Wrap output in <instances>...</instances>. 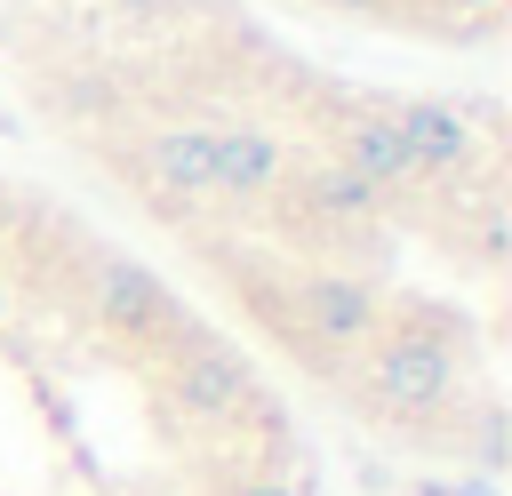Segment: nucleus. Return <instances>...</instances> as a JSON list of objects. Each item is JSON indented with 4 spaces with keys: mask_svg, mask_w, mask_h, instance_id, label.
Instances as JSON below:
<instances>
[{
    "mask_svg": "<svg viewBox=\"0 0 512 496\" xmlns=\"http://www.w3.org/2000/svg\"><path fill=\"white\" fill-rule=\"evenodd\" d=\"M384 112H392L408 160L424 168V184L448 192V200H456V192L472 184V168L496 152L488 136H472V120H488V112H464V104H440V96H392Z\"/></svg>",
    "mask_w": 512,
    "mask_h": 496,
    "instance_id": "5",
    "label": "nucleus"
},
{
    "mask_svg": "<svg viewBox=\"0 0 512 496\" xmlns=\"http://www.w3.org/2000/svg\"><path fill=\"white\" fill-rule=\"evenodd\" d=\"M232 496H304V488H296L288 472H240V488H232Z\"/></svg>",
    "mask_w": 512,
    "mask_h": 496,
    "instance_id": "10",
    "label": "nucleus"
},
{
    "mask_svg": "<svg viewBox=\"0 0 512 496\" xmlns=\"http://www.w3.org/2000/svg\"><path fill=\"white\" fill-rule=\"evenodd\" d=\"M256 392H264V384H256V368H248V352H240L232 336H216V328H200V320L176 328V344H168V400H176L192 424H232Z\"/></svg>",
    "mask_w": 512,
    "mask_h": 496,
    "instance_id": "4",
    "label": "nucleus"
},
{
    "mask_svg": "<svg viewBox=\"0 0 512 496\" xmlns=\"http://www.w3.org/2000/svg\"><path fill=\"white\" fill-rule=\"evenodd\" d=\"M456 384H464L456 352H432V344H408V336H384V328L336 376V392L368 424H400V432H432L440 416H456Z\"/></svg>",
    "mask_w": 512,
    "mask_h": 496,
    "instance_id": "1",
    "label": "nucleus"
},
{
    "mask_svg": "<svg viewBox=\"0 0 512 496\" xmlns=\"http://www.w3.org/2000/svg\"><path fill=\"white\" fill-rule=\"evenodd\" d=\"M8 216H16V208H8V192H0V232H8Z\"/></svg>",
    "mask_w": 512,
    "mask_h": 496,
    "instance_id": "13",
    "label": "nucleus"
},
{
    "mask_svg": "<svg viewBox=\"0 0 512 496\" xmlns=\"http://www.w3.org/2000/svg\"><path fill=\"white\" fill-rule=\"evenodd\" d=\"M112 8H120V16H144V24H168L184 0H112Z\"/></svg>",
    "mask_w": 512,
    "mask_h": 496,
    "instance_id": "11",
    "label": "nucleus"
},
{
    "mask_svg": "<svg viewBox=\"0 0 512 496\" xmlns=\"http://www.w3.org/2000/svg\"><path fill=\"white\" fill-rule=\"evenodd\" d=\"M296 168V144L264 120H232L216 128V200H272Z\"/></svg>",
    "mask_w": 512,
    "mask_h": 496,
    "instance_id": "7",
    "label": "nucleus"
},
{
    "mask_svg": "<svg viewBox=\"0 0 512 496\" xmlns=\"http://www.w3.org/2000/svg\"><path fill=\"white\" fill-rule=\"evenodd\" d=\"M8 312H16V280L0 272V328H8Z\"/></svg>",
    "mask_w": 512,
    "mask_h": 496,
    "instance_id": "12",
    "label": "nucleus"
},
{
    "mask_svg": "<svg viewBox=\"0 0 512 496\" xmlns=\"http://www.w3.org/2000/svg\"><path fill=\"white\" fill-rule=\"evenodd\" d=\"M312 120H320L328 160H344L352 176H368L384 200H416V192H432L424 168L408 160L400 128H392V112H384V96H312Z\"/></svg>",
    "mask_w": 512,
    "mask_h": 496,
    "instance_id": "2",
    "label": "nucleus"
},
{
    "mask_svg": "<svg viewBox=\"0 0 512 496\" xmlns=\"http://www.w3.org/2000/svg\"><path fill=\"white\" fill-rule=\"evenodd\" d=\"M128 152H136V168H144L160 192H176L184 208H192V200H216V128H208V120H152V128L128 136Z\"/></svg>",
    "mask_w": 512,
    "mask_h": 496,
    "instance_id": "6",
    "label": "nucleus"
},
{
    "mask_svg": "<svg viewBox=\"0 0 512 496\" xmlns=\"http://www.w3.org/2000/svg\"><path fill=\"white\" fill-rule=\"evenodd\" d=\"M320 8H336V16H376V24L392 16V24H400V16L416 8V0H320Z\"/></svg>",
    "mask_w": 512,
    "mask_h": 496,
    "instance_id": "9",
    "label": "nucleus"
},
{
    "mask_svg": "<svg viewBox=\"0 0 512 496\" xmlns=\"http://www.w3.org/2000/svg\"><path fill=\"white\" fill-rule=\"evenodd\" d=\"M80 312L104 328V336H128V344H176V328H184V296L152 272V264H136V256H88V272H80Z\"/></svg>",
    "mask_w": 512,
    "mask_h": 496,
    "instance_id": "3",
    "label": "nucleus"
},
{
    "mask_svg": "<svg viewBox=\"0 0 512 496\" xmlns=\"http://www.w3.org/2000/svg\"><path fill=\"white\" fill-rule=\"evenodd\" d=\"M432 16H472V32H496V16H504V0H424Z\"/></svg>",
    "mask_w": 512,
    "mask_h": 496,
    "instance_id": "8",
    "label": "nucleus"
}]
</instances>
